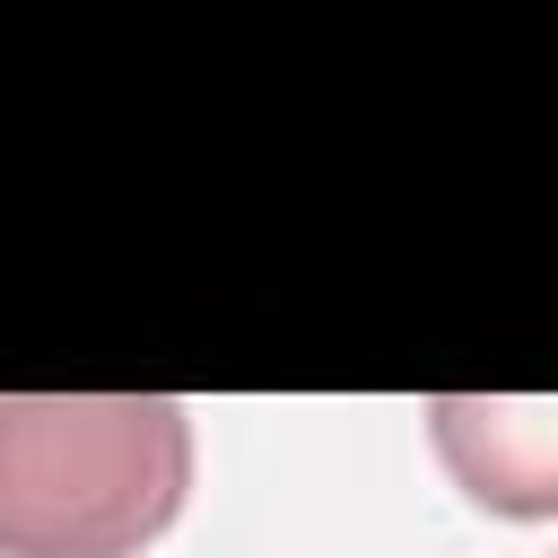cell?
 I'll return each instance as SVG.
<instances>
[{
    "instance_id": "6da1fadb",
    "label": "cell",
    "mask_w": 558,
    "mask_h": 558,
    "mask_svg": "<svg viewBox=\"0 0 558 558\" xmlns=\"http://www.w3.org/2000/svg\"><path fill=\"white\" fill-rule=\"evenodd\" d=\"M192 488L166 392H0V558H140Z\"/></svg>"
},
{
    "instance_id": "7a4b0ae2",
    "label": "cell",
    "mask_w": 558,
    "mask_h": 558,
    "mask_svg": "<svg viewBox=\"0 0 558 558\" xmlns=\"http://www.w3.org/2000/svg\"><path fill=\"white\" fill-rule=\"evenodd\" d=\"M436 462L488 514H558V401L514 392H436L427 401Z\"/></svg>"
}]
</instances>
